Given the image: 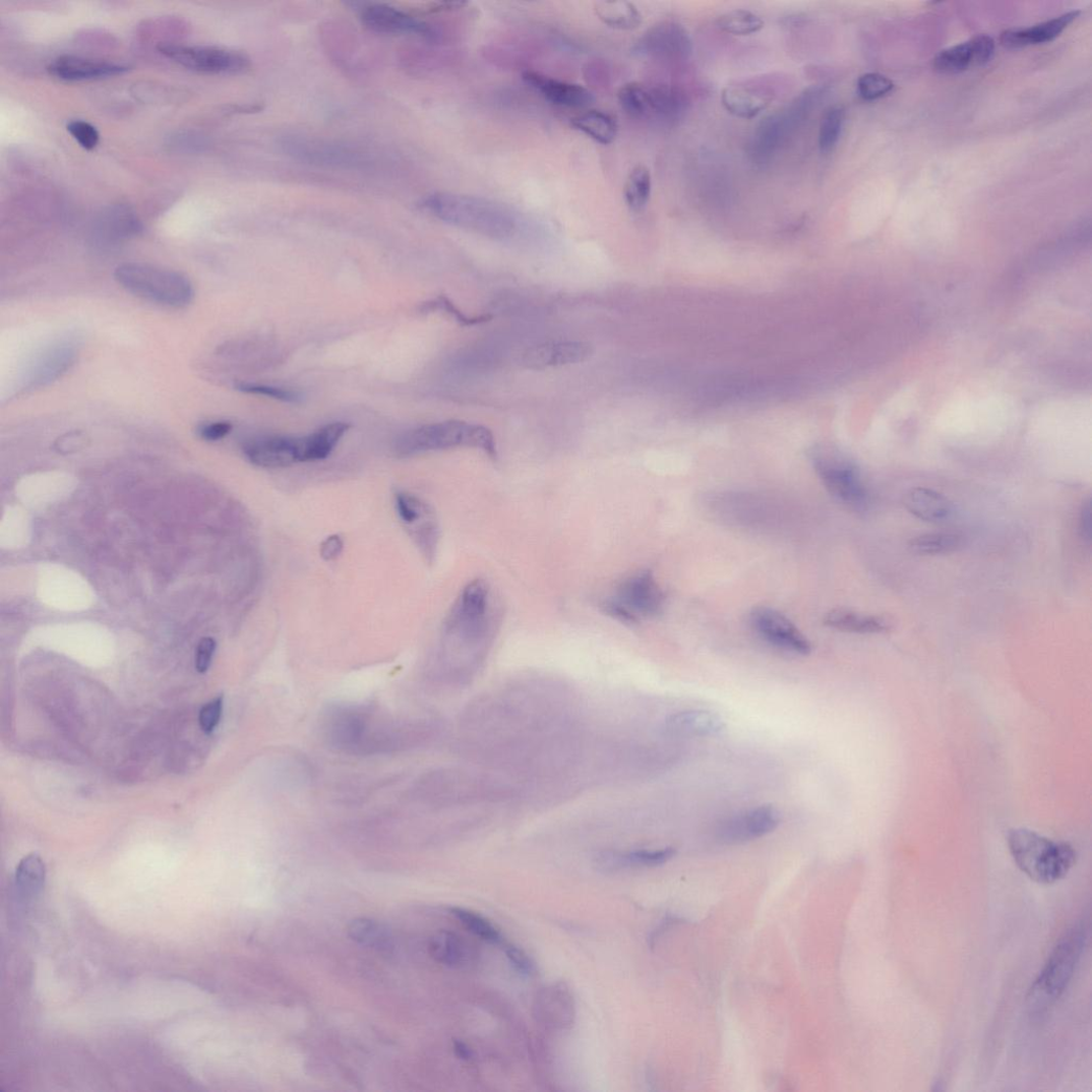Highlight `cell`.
<instances>
[{"label": "cell", "instance_id": "1", "mask_svg": "<svg viewBox=\"0 0 1092 1092\" xmlns=\"http://www.w3.org/2000/svg\"><path fill=\"white\" fill-rule=\"evenodd\" d=\"M563 686L541 680L477 699L469 711L474 755L521 774L567 766L574 750V703Z\"/></svg>", "mask_w": 1092, "mask_h": 1092}, {"label": "cell", "instance_id": "2", "mask_svg": "<svg viewBox=\"0 0 1092 1092\" xmlns=\"http://www.w3.org/2000/svg\"><path fill=\"white\" fill-rule=\"evenodd\" d=\"M500 621V608L490 584L484 580L468 584L448 619L457 653L453 679L458 683L475 680L488 659Z\"/></svg>", "mask_w": 1092, "mask_h": 1092}, {"label": "cell", "instance_id": "3", "mask_svg": "<svg viewBox=\"0 0 1092 1092\" xmlns=\"http://www.w3.org/2000/svg\"><path fill=\"white\" fill-rule=\"evenodd\" d=\"M421 207L445 224L494 239L511 237L517 230L512 213L492 200L456 192H433Z\"/></svg>", "mask_w": 1092, "mask_h": 1092}, {"label": "cell", "instance_id": "4", "mask_svg": "<svg viewBox=\"0 0 1092 1092\" xmlns=\"http://www.w3.org/2000/svg\"><path fill=\"white\" fill-rule=\"evenodd\" d=\"M1010 853L1030 879L1053 885L1064 879L1077 863L1073 845L1057 842L1028 828H1013L1007 836Z\"/></svg>", "mask_w": 1092, "mask_h": 1092}, {"label": "cell", "instance_id": "5", "mask_svg": "<svg viewBox=\"0 0 1092 1092\" xmlns=\"http://www.w3.org/2000/svg\"><path fill=\"white\" fill-rule=\"evenodd\" d=\"M115 279L128 293L163 307L185 308L194 297L192 283L185 275L157 265L122 264Z\"/></svg>", "mask_w": 1092, "mask_h": 1092}, {"label": "cell", "instance_id": "6", "mask_svg": "<svg viewBox=\"0 0 1092 1092\" xmlns=\"http://www.w3.org/2000/svg\"><path fill=\"white\" fill-rule=\"evenodd\" d=\"M458 447L480 449L496 457L493 433L486 427L463 421H446L410 430L397 443V451L411 456Z\"/></svg>", "mask_w": 1092, "mask_h": 1092}, {"label": "cell", "instance_id": "7", "mask_svg": "<svg viewBox=\"0 0 1092 1092\" xmlns=\"http://www.w3.org/2000/svg\"><path fill=\"white\" fill-rule=\"evenodd\" d=\"M1086 944L1083 925L1069 928L1048 956L1046 963L1029 992L1034 1013L1045 1011L1061 996L1073 979Z\"/></svg>", "mask_w": 1092, "mask_h": 1092}, {"label": "cell", "instance_id": "8", "mask_svg": "<svg viewBox=\"0 0 1092 1092\" xmlns=\"http://www.w3.org/2000/svg\"><path fill=\"white\" fill-rule=\"evenodd\" d=\"M663 589L650 570L625 579L602 602L604 613L624 624L659 616L665 606Z\"/></svg>", "mask_w": 1092, "mask_h": 1092}, {"label": "cell", "instance_id": "9", "mask_svg": "<svg viewBox=\"0 0 1092 1092\" xmlns=\"http://www.w3.org/2000/svg\"><path fill=\"white\" fill-rule=\"evenodd\" d=\"M284 153L303 164L336 169H364L371 159L363 149L322 138L288 135L280 141Z\"/></svg>", "mask_w": 1092, "mask_h": 1092}, {"label": "cell", "instance_id": "10", "mask_svg": "<svg viewBox=\"0 0 1092 1092\" xmlns=\"http://www.w3.org/2000/svg\"><path fill=\"white\" fill-rule=\"evenodd\" d=\"M811 463L830 494L850 508H866L868 491L862 474L854 464L826 448L814 449Z\"/></svg>", "mask_w": 1092, "mask_h": 1092}, {"label": "cell", "instance_id": "11", "mask_svg": "<svg viewBox=\"0 0 1092 1092\" xmlns=\"http://www.w3.org/2000/svg\"><path fill=\"white\" fill-rule=\"evenodd\" d=\"M159 51L182 67L205 74L234 75L248 71L250 58L242 53L218 47H189L165 43Z\"/></svg>", "mask_w": 1092, "mask_h": 1092}, {"label": "cell", "instance_id": "12", "mask_svg": "<svg viewBox=\"0 0 1092 1092\" xmlns=\"http://www.w3.org/2000/svg\"><path fill=\"white\" fill-rule=\"evenodd\" d=\"M749 621L756 634L771 646L796 655H809L812 645L796 625L776 609L756 607L752 609Z\"/></svg>", "mask_w": 1092, "mask_h": 1092}, {"label": "cell", "instance_id": "13", "mask_svg": "<svg viewBox=\"0 0 1092 1092\" xmlns=\"http://www.w3.org/2000/svg\"><path fill=\"white\" fill-rule=\"evenodd\" d=\"M780 824L781 813L777 807L760 805L724 822L717 835L723 843L744 844L774 833Z\"/></svg>", "mask_w": 1092, "mask_h": 1092}, {"label": "cell", "instance_id": "14", "mask_svg": "<svg viewBox=\"0 0 1092 1092\" xmlns=\"http://www.w3.org/2000/svg\"><path fill=\"white\" fill-rule=\"evenodd\" d=\"M361 19L367 28L379 34L412 35L428 40L438 37L426 21L385 4L365 6L361 10Z\"/></svg>", "mask_w": 1092, "mask_h": 1092}, {"label": "cell", "instance_id": "15", "mask_svg": "<svg viewBox=\"0 0 1092 1092\" xmlns=\"http://www.w3.org/2000/svg\"><path fill=\"white\" fill-rule=\"evenodd\" d=\"M994 52V40L989 36L980 35L938 53L933 61L934 69L945 74L965 72L970 68L982 67L990 62Z\"/></svg>", "mask_w": 1092, "mask_h": 1092}, {"label": "cell", "instance_id": "16", "mask_svg": "<svg viewBox=\"0 0 1092 1092\" xmlns=\"http://www.w3.org/2000/svg\"><path fill=\"white\" fill-rule=\"evenodd\" d=\"M593 354L594 347L586 342H549L530 348L524 354L523 364L531 369L560 367L585 362Z\"/></svg>", "mask_w": 1092, "mask_h": 1092}, {"label": "cell", "instance_id": "17", "mask_svg": "<svg viewBox=\"0 0 1092 1092\" xmlns=\"http://www.w3.org/2000/svg\"><path fill=\"white\" fill-rule=\"evenodd\" d=\"M691 51V40L686 29L671 21L652 27L638 47V52L642 54L662 58H686Z\"/></svg>", "mask_w": 1092, "mask_h": 1092}, {"label": "cell", "instance_id": "18", "mask_svg": "<svg viewBox=\"0 0 1092 1092\" xmlns=\"http://www.w3.org/2000/svg\"><path fill=\"white\" fill-rule=\"evenodd\" d=\"M49 73L64 81H82L113 77L129 71L126 65L79 56H62L48 67Z\"/></svg>", "mask_w": 1092, "mask_h": 1092}, {"label": "cell", "instance_id": "19", "mask_svg": "<svg viewBox=\"0 0 1092 1092\" xmlns=\"http://www.w3.org/2000/svg\"><path fill=\"white\" fill-rule=\"evenodd\" d=\"M248 461L263 469H283L299 463L298 438L265 436L245 444Z\"/></svg>", "mask_w": 1092, "mask_h": 1092}, {"label": "cell", "instance_id": "20", "mask_svg": "<svg viewBox=\"0 0 1092 1092\" xmlns=\"http://www.w3.org/2000/svg\"><path fill=\"white\" fill-rule=\"evenodd\" d=\"M523 79L545 100L558 106L583 108L595 101L594 94L585 86L558 80L540 72H524Z\"/></svg>", "mask_w": 1092, "mask_h": 1092}, {"label": "cell", "instance_id": "21", "mask_svg": "<svg viewBox=\"0 0 1092 1092\" xmlns=\"http://www.w3.org/2000/svg\"><path fill=\"white\" fill-rule=\"evenodd\" d=\"M665 731L680 737H715L723 734L726 724L722 717L703 710L672 714L666 719Z\"/></svg>", "mask_w": 1092, "mask_h": 1092}, {"label": "cell", "instance_id": "22", "mask_svg": "<svg viewBox=\"0 0 1092 1092\" xmlns=\"http://www.w3.org/2000/svg\"><path fill=\"white\" fill-rule=\"evenodd\" d=\"M430 955L439 964L452 969H467L476 964L477 950L465 937L452 931L436 932L429 944Z\"/></svg>", "mask_w": 1092, "mask_h": 1092}, {"label": "cell", "instance_id": "23", "mask_svg": "<svg viewBox=\"0 0 1092 1092\" xmlns=\"http://www.w3.org/2000/svg\"><path fill=\"white\" fill-rule=\"evenodd\" d=\"M1080 13L1072 11L1030 28L1004 32L1000 36L1002 46L1007 49H1021L1051 42L1072 25Z\"/></svg>", "mask_w": 1092, "mask_h": 1092}, {"label": "cell", "instance_id": "24", "mask_svg": "<svg viewBox=\"0 0 1092 1092\" xmlns=\"http://www.w3.org/2000/svg\"><path fill=\"white\" fill-rule=\"evenodd\" d=\"M675 855L676 850L672 847L628 851L609 850L599 855L597 863L600 868L607 871L657 867L672 860Z\"/></svg>", "mask_w": 1092, "mask_h": 1092}, {"label": "cell", "instance_id": "25", "mask_svg": "<svg viewBox=\"0 0 1092 1092\" xmlns=\"http://www.w3.org/2000/svg\"><path fill=\"white\" fill-rule=\"evenodd\" d=\"M76 358V348L71 342L61 341L49 347L35 362L31 371L32 387L46 385L67 371Z\"/></svg>", "mask_w": 1092, "mask_h": 1092}, {"label": "cell", "instance_id": "26", "mask_svg": "<svg viewBox=\"0 0 1092 1092\" xmlns=\"http://www.w3.org/2000/svg\"><path fill=\"white\" fill-rule=\"evenodd\" d=\"M536 1010L539 1019L555 1029H564L573 1022V997L569 989L560 984L545 988L539 994Z\"/></svg>", "mask_w": 1092, "mask_h": 1092}, {"label": "cell", "instance_id": "27", "mask_svg": "<svg viewBox=\"0 0 1092 1092\" xmlns=\"http://www.w3.org/2000/svg\"><path fill=\"white\" fill-rule=\"evenodd\" d=\"M907 510L925 522L943 523L955 513L953 502L942 493L926 488L910 490L904 500Z\"/></svg>", "mask_w": 1092, "mask_h": 1092}, {"label": "cell", "instance_id": "28", "mask_svg": "<svg viewBox=\"0 0 1092 1092\" xmlns=\"http://www.w3.org/2000/svg\"><path fill=\"white\" fill-rule=\"evenodd\" d=\"M349 428L348 424L333 423L298 438L299 463L319 462L329 457Z\"/></svg>", "mask_w": 1092, "mask_h": 1092}, {"label": "cell", "instance_id": "29", "mask_svg": "<svg viewBox=\"0 0 1092 1092\" xmlns=\"http://www.w3.org/2000/svg\"><path fill=\"white\" fill-rule=\"evenodd\" d=\"M824 624L830 628L855 632V634H881L891 628L889 621L883 617L860 614L847 609L830 611L824 619Z\"/></svg>", "mask_w": 1092, "mask_h": 1092}, {"label": "cell", "instance_id": "30", "mask_svg": "<svg viewBox=\"0 0 1092 1092\" xmlns=\"http://www.w3.org/2000/svg\"><path fill=\"white\" fill-rule=\"evenodd\" d=\"M722 102L729 113L741 119L755 118L770 104L767 96L739 84L728 85L723 92Z\"/></svg>", "mask_w": 1092, "mask_h": 1092}, {"label": "cell", "instance_id": "31", "mask_svg": "<svg viewBox=\"0 0 1092 1092\" xmlns=\"http://www.w3.org/2000/svg\"><path fill=\"white\" fill-rule=\"evenodd\" d=\"M595 10L605 25L618 31L635 29L643 21L642 13L634 4L620 0L596 3Z\"/></svg>", "mask_w": 1092, "mask_h": 1092}, {"label": "cell", "instance_id": "32", "mask_svg": "<svg viewBox=\"0 0 1092 1092\" xmlns=\"http://www.w3.org/2000/svg\"><path fill=\"white\" fill-rule=\"evenodd\" d=\"M571 124L586 136L604 145L613 143L618 134L616 120L610 115L599 111L582 114L573 118Z\"/></svg>", "mask_w": 1092, "mask_h": 1092}, {"label": "cell", "instance_id": "33", "mask_svg": "<svg viewBox=\"0 0 1092 1092\" xmlns=\"http://www.w3.org/2000/svg\"><path fill=\"white\" fill-rule=\"evenodd\" d=\"M46 864L38 855L21 859L15 872L17 892L24 898H34L45 887Z\"/></svg>", "mask_w": 1092, "mask_h": 1092}, {"label": "cell", "instance_id": "34", "mask_svg": "<svg viewBox=\"0 0 1092 1092\" xmlns=\"http://www.w3.org/2000/svg\"><path fill=\"white\" fill-rule=\"evenodd\" d=\"M649 94L650 116L674 119L680 117L685 111L687 101L679 89L669 85H659L649 88Z\"/></svg>", "mask_w": 1092, "mask_h": 1092}, {"label": "cell", "instance_id": "35", "mask_svg": "<svg viewBox=\"0 0 1092 1092\" xmlns=\"http://www.w3.org/2000/svg\"><path fill=\"white\" fill-rule=\"evenodd\" d=\"M651 191L650 170L643 165L632 169L624 185V199L628 208L635 213L644 210L650 201Z\"/></svg>", "mask_w": 1092, "mask_h": 1092}, {"label": "cell", "instance_id": "36", "mask_svg": "<svg viewBox=\"0 0 1092 1092\" xmlns=\"http://www.w3.org/2000/svg\"><path fill=\"white\" fill-rule=\"evenodd\" d=\"M353 941L367 948L387 951L391 947V937L387 929L373 920L357 919L348 927Z\"/></svg>", "mask_w": 1092, "mask_h": 1092}, {"label": "cell", "instance_id": "37", "mask_svg": "<svg viewBox=\"0 0 1092 1092\" xmlns=\"http://www.w3.org/2000/svg\"><path fill=\"white\" fill-rule=\"evenodd\" d=\"M845 117V109L841 105L829 107L825 112L821 121L818 135V144L823 155L832 153L839 143Z\"/></svg>", "mask_w": 1092, "mask_h": 1092}, {"label": "cell", "instance_id": "38", "mask_svg": "<svg viewBox=\"0 0 1092 1092\" xmlns=\"http://www.w3.org/2000/svg\"><path fill=\"white\" fill-rule=\"evenodd\" d=\"M963 544L961 537L956 534L938 533L926 534L913 538L909 542V548L917 554L937 555L956 551Z\"/></svg>", "mask_w": 1092, "mask_h": 1092}, {"label": "cell", "instance_id": "39", "mask_svg": "<svg viewBox=\"0 0 1092 1092\" xmlns=\"http://www.w3.org/2000/svg\"><path fill=\"white\" fill-rule=\"evenodd\" d=\"M717 24L723 32L733 36H750L764 27L763 19L748 10H733L719 16Z\"/></svg>", "mask_w": 1092, "mask_h": 1092}, {"label": "cell", "instance_id": "40", "mask_svg": "<svg viewBox=\"0 0 1092 1092\" xmlns=\"http://www.w3.org/2000/svg\"><path fill=\"white\" fill-rule=\"evenodd\" d=\"M618 101L623 111L632 118L650 116L649 88L640 82L624 84L618 93Z\"/></svg>", "mask_w": 1092, "mask_h": 1092}, {"label": "cell", "instance_id": "41", "mask_svg": "<svg viewBox=\"0 0 1092 1092\" xmlns=\"http://www.w3.org/2000/svg\"><path fill=\"white\" fill-rule=\"evenodd\" d=\"M451 914L470 932L491 945H500L502 936L484 916L464 908H451Z\"/></svg>", "mask_w": 1092, "mask_h": 1092}, {"label": "cell", "instance_id": "42", "mask_svg": "<svg viewBox=\"0 0 1092 1092\" xmlns=\"http://www.w3.org/2000/svg\"><path fill=\"white\" fill-rule=\"evenodd\" d=\"M893 86L892 80L879 73L863 74L857 83L859 97L868 102L884 98L892 92Z\"/></svg>", "mask_w": 1092, "mask_h": 1092}, {"label": "cell", "instance_id": "43", "mask_svg": "<svg viewBox=\"0 0 1092 1092\" xmlns=\"http://www.w3.org/2000/svg\"><path fill=\"white\" fill-rule=\"evenodd\" d=\"M236 389L246 392V395L266 397L283 403L298 404L301 402V396L297 391L265 384L240 382L236 384Z\"/></svg>", "mask_w": 1092, "mask_h": 1092}, {"label": "cell", "instance_id": "44", "mask_svg": "<svg viewBox=\"0 0 1092 1092\" xmlns=\"http://www.w3.org/2000/svg\"><path fill=\"white\" fill-rule=\"evenodd\" d=\"M67 129L78 144L86 150L96 148L100 142L99 130L88 122L74 120L68 123Z\"/></svg>", "mask_w": 1092, "mask_h": 1092}, {"label": "cell", "instance_id": "45", "mask_svg": "<svg viewBox=\"0 0 1092 1092\" xmlns=\"http://www.w3.org/2000/svg\"><path fill=\"white\" fill-rule=\"evenodd\" d=\"M422 311L423 312L443 311V312L447 313L448 315H450L451 317H453L458 322H461V323H463L465 325H473V324H477V323H480V322H485L488 319L487 316L474 317V318L466 316L463 312L459 311L454 307L453 303H451L445 297H440L438 299H435V300H432V301H430L428 303H425L424 307H422Z\"/></svg>", "mask_w": 1092, "mask_h": 1092}, {"label": "cell", "instance_id": "46", "mask_svg": "<svg viewBox=\"0 0 1092 1092\" xmlns=\"http://www.w3.org/2000/svg\"><path fill=\"white\" fill-rule=\"evenodd\" d=\"M224 710V697L218 696L205 705L199 715V723L202 731L211 733L221 723Z\"/></svg>", "mask_w": 1092, "mask_h": 1092}, {"label": "cell", "instance_id": "47", "mask_svg": "<svg viewBox=\"0 0 1092 1092\" xmlns=\"http://www.w3.org/2000/svg\"><path fill=\"white\" fill-rule=\"evenodd\" d=\"M397 508L406 524H413L422 518V502L412 495L400 493L397 496Z\"/></svg>", "mask_w": 1092, "mask_h": 1092}, {"label": "cell", "instance_id": "48", "mask_svg": "<svg viewBox=\"0 0 1092 1092\" xmlns=\"http://www.w3.org/2000/svg\"><path fill=\"white\" fill-rule=\"evenodd\" d=\"M505 954L513 969L523 976H531L535 965L529 955L514 946H505Z\"/></svg>", "mask_w": 1092, "mask_h": 1092}, {"label": "cell", "instance_id": "49", "mask_svg": "<svg viewBox=\"0 0 1092 1092\" xmlns=\"http://www.w3.org/2000/svg\"><path fill=\"white\" fill-rule=\"evenodd\" d=\"M216 642L210 638L201 640L196 648L195 652V669L200 673H205L210 665L216 651Z\"/></svg>", "mask_w": 1092, "mask_h": 1092}, {"label": "cell", "instance_id": "50", "mask_svg": "<svg viewBox=\"0 0 1092 1092\" xmlns=\"http://www.w3.org/2000/svg\"><path fill=\"white\" fill-rule=\"evenodd\" d=\"M232 428L233 426L229 422H216L200 427L199 433L202 439L213 442L226 438Z\"/></svg>", "mask_w": 1092, "mask_h": 1092}, {"label": "cell", "instance_id": "51", "mask_svg": "<svg viewBox=\"0 0 1092 1092\" xmlns=\"http://www.w3.org/2000/svg\"><path fill=\"white\" fill-rule=\"evenodd\" d=\"M343 540L340 536H332L327 538L320 548L321 557L324 560H333L340 556L343 551Z\"/></svg>", "mask_w": 1092, "mask_h": 1092}, {"label": "cell", "instance_id": "52", "mask_svg": "<svg viewBox=\"0 0 1092 1092\" xmlns=\"http://www.w3.org/2000/svg\"><path fill=\"white\" fill-rule=\"evenodd\" d=\"M1080 526H1081V532H1082V535H1083L1084 539L1090 541L1091 540V506H1090V501H1087L1086 504L1083 507V510H1082V513H1081Z\"/></svg>", "mask_w": 1092, "mask_h": 1092}, {"label": "cell", "instance_id": "53", "mask_svg": "<svg viewBox=\"0 0 1092 1092\" xmlns=\"http://www.w3.org/2000/svg\"><path fill=\"white\" fill-rule=\"evenodd\" d=\"M81 443L82 442H81L80 435H77V433H76V434H68L67 436H64V438L59 440V444H57V445L59 447V451L72 452V451L76 450Z\"/></svg>", "mask_w": 1092, "mask_h": 1092}, {"label": "cell", "instance_id": "54", "mask_svg": "<svg viewBox=\"0 0 1092 1092\" xmlns=\"http://www.w3.org/2000/svg\"><path fill=\"white\" fill-rule=\"evenodd\" d=\"M453 1050L459 1058L465 1060H469L470 1058H472V1051L470 1050L469 1046L462 1041L453 1042Z\"/></svg>", "mask_w": 1092, "mask_h": 1092}]
</instances>
